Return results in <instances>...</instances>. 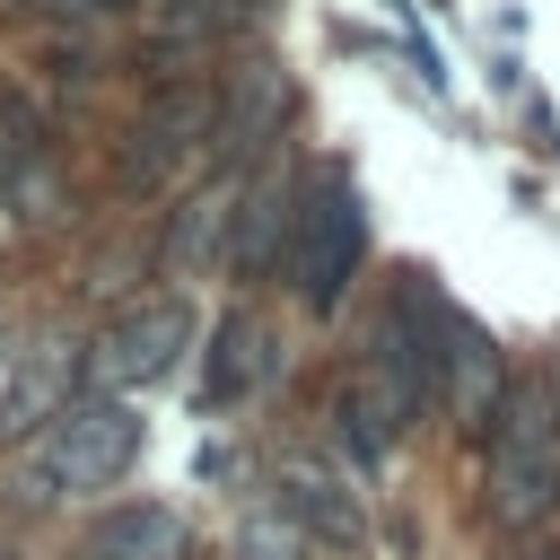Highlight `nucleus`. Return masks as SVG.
Masks as SVG:
<instances>
[{"label":"nucleus","instance_id":"nucleus-1","mask_svg":"<svg viewBox=\"0 0 560 560\" xmlns=\"http://www.w3.org/2000/svg\"><path fill=\"white\" fill-rule=\"evenodd\" d=\"M551 508H560V394L551 376H508L499 438H490V516L525 534Z\"/></svg>","mask_w":560,"mask_h":560},{"label":"nucleus","instance_id":"nucleus-2","mask_svg":"<svg viewBox=\"0 0 560 560\" xmlns=\"http://www.w3.org/2000/svg\"><path fill=\"white\" fill-rule=\"evenodd\" d=\"M368 254V210H359V184L341 166H315L306 192H298V219H289V271H298V298L315 315L341 306L350 271Z\"/></svg>","mask_w":560,"mask_h":560},{"label":"nucleus","instance_id":"nucleus-3","mask_svg":"<svg viewBox=\"0 0 560 560\" xmlns=\"http://www.w3.org/2000/svg\"><path fill=\"white\" fill-rule=\"evenodd\" d=\"M368 368L402 394V411L438 402V385H446V298H438L420 271L394 280V298H385V315H376V359H368Z\"/></svg>","mask_w":560,"mask_h":560},{"label":"nucleus","instance_id":"nucleus-4","mask_svg":"<svg viewBox=\"0 0 560 560\" xmlns=\"http://www.w3.org/2000/svg\"><path fill=\"white\" fill-rule=\"evenodd\" d=\"M131 455H140V420L122 411V402H61L52 411V438H44V464H35V481H61V490H105V481H122L131 472Z\"/></svg>","mask_w":560,"mask_h":560},{"label":"nucleus","instance_id":"nucleus-5","mask_svg":"<svg viewBox=\"0 0 560 560\" xmlns=\"http://www.w3.org/2000/svg\"><path fill=\"white\" fill-rule=\"evenodd\" d=\"M184 341H192L184 298H140V306H122V315L105 324V341H96V376H105V385H158V376L175 368Z\"/></svg>","mask_w":560,"mask_h":560},{"label":"nucleus","instance_id":"nucleus-6","mask_svg":"<svg viewBox=\"0 0 560 560\" xmlns=\"http://www.w3.org/2000/svg\"><path fill=\"white\" fill-rule=\"evenodd\" d=\"M499 394H508V368H499V341L464 315V306H446V385H438V402H446V420L455 429H490L499 420Z\"/></svg>","mask_w":560,"mask_h":560},{"label":"nucleus","instance_id":"nucleus-7","mask_svg":"<svg viewBox=\"0 0 560 560\" xmlns=\"http://www.w3.org/2000/svg\"><path fill=\"white\" fill-rule=\"evenodd\" d=\"M245 184H254V166H219L210 184L184 192V210L166 219V271H201V262L228 245V228H236V210H245Z\"/></svg>","mask_w":560,"mask_h":560},{"label":"nucleus","instance_id":"nucleus-8","mask_svg":"<svg viewBox=\"0 0 560 560\" xmlns=\"http://www.w3.org/2000/svg\"><path fill=\"white\" fill-rule=\"evenodd\" d=\"M79 551L88 560H192V525L166 499H131V508H105Z\"/></svg>","mask_w":560,"mask_h":560},{"label":"nucleus","instance_id":"nucleus-9","mask_svg":"<svg viewBox=\"0 0 560 560\" xmlns=\"http://www.w3.org/2000/svg\"><path fill=\"white\" fill-rule=\"evenodd\" d=\"M210 131H219V105H210V96H166V105H149V122L131 131V175L158 184V175H166L192 140H210Z\"/></svg>","mask_w":560,"mask_h":560},{"label":"nucleus","instance_id":"nucleus-10","mask_svg":"<svg viewBox=\"0 0 560 560\" xmlns=\"http://www.w3.org/2000/svg\"><path fill=\"white\" fill-rule=\"evenodd\" d=\"M262 376H271L262 324H254L245 306H236V315H219V332H210V368H201V402H245Z\"/></svg>","mask_w":560,"mask_h":560},{"label":"nucleus","instance_id":"nucleus-11","mask_svg":"<svg viewBox=\"0 0 560 560\" xmlns=\"http://www.w3.org/2000/svg\"><path fill=\"white\" fill-rule=\"evenodd\" d=\"M280 508H289L298 525H315L324 542H341V551L368 534V525H359V499H350L332 472H315V464H280Z\"/></svg>","mask_w":560,"mask_h":560},{"label":"nucleus","instance_id":"nucleus-12","mask_svg":"<svg viewBox=\"0 0 560 560\" xmlns=\"http://www.w3.org/2000/svg\"><path fill=\"white\" fill-rule=\"evenodd\" d=\"M280 201H289V192H280V175H254V184H245V210H236V219H245V245L228 254L245 280L271 262V228H280Z\"/></svg>","mask_w":560,"mask_h":560},{"label":"nucleus","instance_id":"nucleus-13","mask_svg":"<svg viewBox=\"0 0 560 560\" xmlns=\"http://www.w3.org/2000/svg\"><path fill=\"white\" fill-rule=\"evenodd\" d=\"M228 560H298V516L271 499V508H245L236 534H228Z\"/></svg>","mask_w":560,"mask_h":560},{"label":"nucleus","instance_id":"nucleus-14","mask_svg":"<svg viewBox=\"0 0 560 560\" xmlns=\"http://www.w3.org/2000/svg\"><path fill=\"white\" fill-rule=\"evenodd\" d=\"M0 560H18V551H0Z\"/></svg>","mask_w":560,"mask_h":560}]
</instances>
